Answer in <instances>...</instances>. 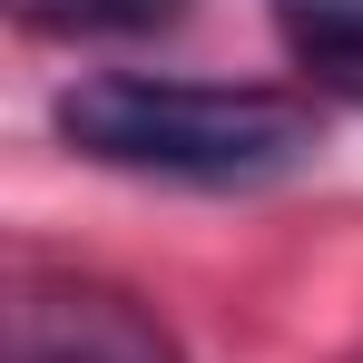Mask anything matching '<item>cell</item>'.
<instances>
[{
	"label": "cell",
	"instance_id": "6da1fadb",
	"mask_svg": "<svg viewBox=\"0 0 363 363\" xmlns=\"http://www.w3.org/2000/svg\"><path fill=\"white\" fill-rule=\"evenodd\" d=\"M60 138L99 167L177 186H265L314 157V108L275 89H196V79H79L60 99Z\"/></svg>",
	"mask_w": 363,
	"mask_h": 363
},
{
	"label": "cell",
	"instance_id": "7a4b0ae2",
	"mask_svg": "<svg viewBox=\"0 0 363 363\" xmlns=\"http://www.w3.org/2000/svg\"><path fill=\"white\" fill-rule=\"evenodd\" d=\"M0 363H186L177 334L108 275H60V265H20L10 275V324Z\"/></svg>",
	"mask_w": 363,
	"mask_h": 363
},
{
	"label": "cell",
	"instance_id": "3957f363",
	"mask_svg": "<svg viewBox=\"0 0 363 363\" xmlns=\"http://www.w3.org/2000/svg\"><path fill=\"white\" fill-rule=\"evenodd\" d=\"M275 40L314 89L363 99V0H275Z\"/></svg>",
	"mask_w": 363,
	"mask_h": 363
},
{
	"label": "cell",
	"instance_id": "277c9868",
	"mask_svg": "<svg viewBox=\"0 0 363 363\" xmlns=\"http://www.w3.org/2000/svg\"><path fill=\"white\" fill-rule=\"evenodd\" d=\"M186 0H10L20 30L40 40H138V30H167Z\"/></svg>",
	"mask_w": 363,
	"mask_h": 363
}]
</instances>
